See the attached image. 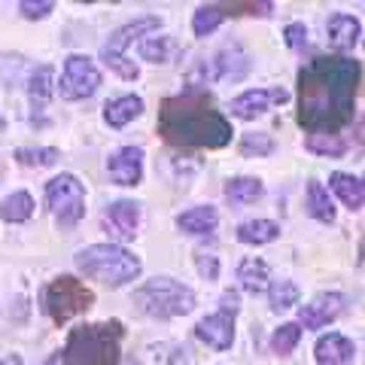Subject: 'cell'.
<instances>
[{"instance_id": "cell-14", "label": "cell", "mask_w": 365, "mask_h": 365, "mask_svg": "<svg viewBox=\"0 0 365 365\" xmlns=\"http://www.w3.org/2000/svg\"><path fill=\"white\" fill-rule=\"evenodd\" d=\"M314 356L319 365H353L356 359V347H353V341L338 335V332H329L317 341L314 347Z\"/></svg>"}, {"instance_id": "cell-28", "label": "cell", "mask_w": 365, "mask_h": 365, "mask_svg": "<svg viewBox=\"0 0 365 365\" xmlns=\"http://www.w3.org/2000/svg\"><path fill=\"white\" fill-rule=\"evenodd\" d=\"M225 13L220 9V4H210V6H198V13L192 16V31L195 37H210V34L222 25Z\"/></svg>"}, {"instance_id": "cell-4", "label": "cell", "mask_w": 365, "mask_h": 365, "mask_svg": "<svg viewBox=\"0 0 365 365\" xmlns=\"http://www.w3.org/2000/svg\"><path fill=\"white\" fill-rule=\"evenodd\" d=\"M76 268L86 274V277H95L107 287L119 289L125 283H131L140 277V259L134 253H128L125 247H116V244H91L86 250L76 253Z\"/></svg>"}, {"instance_id": "cell-15", "label": "cell", "mask_w": 365, "mask_h": 365, "mask_svg": "<svg viewBox=\"0 0 365 365\" xmlns=\"http://www.w3.org/2000/svg\"><path fill=\"white\" fill-rule=\"evenodd\" d=\"M326 34H329V46H332L335 52H350L353 46L359 43L362 25H359V19H353L347 13H332L329 16Z\"/></svg>"}, {"instance_id": "cell-5", "label": "cell", "mask_w": 365, "mask_h": 365, "mask_svg": "<svg viewBox=\"0 0 365 365\" xmlns=\"http://www.w3.org/2000/svg\"><path fill=\"white\" fill-rule=\"evenodd\" d=\"M134 299L143 314H150L155 319H174V317H186L195 311V292L170 277L146 280L143 287L134 292Z\"/></svg>"}, {"instance_id": "cell-32", "label": "cell", "mask_w": 365, "mask_h": 365, "mask_svg": "<svg viewBox=\"0 0 365 365\" xmlns=\"http://www.w3.org/2000/svg\"><path fill=\"white\" fill-rule=\"evenodd\" d=\"M241 153L244 155H271L274 153V140L268 134H244L241 137Z\"/></svg>"}, {"instance_id": "cell-37", "label": "cell", "mask_w": 365, "mask_h": 365, "mask_svg": "<svg viewBox=\"0 0 365 365\" xmlns=\"http://www.w3.org/2000/svg\"><path fill=\"white\" fill-rule=\"evenodd\" d=\"M0 131H4V116H0Z\"/></svg>"}, {"instance_id": "cell-26", "label": "cell", "mask_w": 365, "mask_h": 365, "mask_svg": "<svg viewBox=\"0 0 365 365\" xmlns=\"http://www.w3.org/2000/svg\"><path fill=\"white\" fill-rule=\"evenodd\" d=\"M304 146L317 155H329V158H341L347 153V140L341 134H307Z\"/></svg>"}, {"instance_id": "cell-36", "label": "cell", "mask_w": 365, "mask_h": 365, "mask_svg": "<svg viewBox=\"0 0 365 365\" xmlns=\"http://www.w3.org/2000/svg\"><path fill=\"white\" fill-rule=\"evenodd\" d=\"M198 268H201V274L204 277H216V256H204V253H198Z\"/></svg>"}, {"instance_id": "cell-25", "label": "cell", "mask_w": 365, "mask_h": 365, "mask_svg": "<svg viewBox=\"0 0 365 365\" xmlns=\"http://www.w3.org/2000/svg\"><path fill=\"white\" fill-rule=\"evenodd\" d=\"M31 213H34V198L28 192H13V195L4 198V204H0V220H6V222H25L31 220Z\"/></svg>"}, {"instance_id": "cell-11", "label": "cell", "mask_w": 365, "mask_h": 365, "mask_svg": "<svg viewBox=\"0 0 365 365\" xmlns=\"http://www.w3.org/2000/svg\"><path fill=\"white\" fill-rule=\"evenodd\" d=\"M289 101V91L274 86V88H250L244 95H237L232 101V113L237 119H256L262 116L265 110H271L274 104H287Z\"/></svg>"}, {"instance_id": "cell-6", "label": "cell", "mask_w": 365, "mask_h": 365, "mask_svg": "<svg viewBox=\"0 0 365 365\" xmlns=\"http://www.w3.org/2000/svg\"><path fill=\"white\" fill-rule=\"evenodd\" d=\"M91 302H95V292H91L83 280L71 277V274H61V277H55L49 287L43 289V307L46 314L52 317V323H67V319H73L76 314H86Z\"/></svg>"}, {"instance_id": "cell-3", "label": "cell", "mask_w": 365, "mask_h": 365, "mask_svg": "<svg viewBox=\"0 0 365 365\" xmlns=\"http://www.w3.org/2000/svg\"><path fill=\"white\" fill-rule=\"evenodd\" d=\"M122 335H125V329L119 319L76 326L71 329L67 344L58 356L64 365H116Z\"/></svg>"}, {"instance_id": "cell-23", "label": "cell", "mask_w": 365, "mask_h": 365, "mask_svg": "<svg viewBox=\"0 0 365 365\" xmlns=\"http://www.w3.org/2000/svg\"><path fill=\"white\" fill-rule=\"evenodd\" d=\"M280 235V225L271 222V220H250V222H241L237 225V241L241 244H271L274 237Z\"/></svg>"}, {"instance_id": "cell-10", "label": "cell", "mask_w": 365, "mask_h": 365, "mask_svg": "<svg viewBox=\"0 0 365 365\" xmlns=\"http://www.w3.org/2000/svg\"><path fill=\"white\" fill-rule=\"evenodd\" d=\"M344 307H347V295L344 292H319L311 304H302L299 326H304V329H323V326L332 323V319H338Z\"/></svg>"}, {"instance_id": "cell-12", "label": "cell", "mask_w": 365, "mask_h": 365, "mask_svg": "<svg viewBox=\"0 0 365 365\" xmlns=\"http://www.w3.org/2000/svg\"><path fill=\"white\" fill-rule=\"evenodd\" d=\"M107 170L116 186H137L143 177V150L122 146V150H116L107 158Z\"/></svg>"}, {"instance_id": "cell-21", "label": "cell", "mask_w": 365, "mask_h": 365, "mask_svg": "<svg viewBox=\"0 0 365 365\" xmlns=\"http://www.w3.org/2000/svg\"><path fill=\"white\" fill-rule=\"evenodd\" d=\"M265 195V186H262V180L256 177H235L225 182V198L237 204V207H244V204H253Z\"/></svg>"}, {"instance_id": "cell-30", "label": "cell", "mask_w": 365, "mask_h": 365, "mask_svg": "<svg viewBox=\"0 0 365 365\" xmlns=\"http://www.w3.org/2000/svg\"><path fill=\"white\" fill-rule=\"evenodd\" d=\"M302 341V326L299 323H283L277 332L271 335V350L277 353V356H289V353L299 347Z\"/></svg>"}, {"instance_id": "cell-9", "label": "cell", "mask_w": 365, "mask_h": 365, "mask_svg": "<svg viewBox=\"0 0 365 365\" xmlns=\"http://www.w3.org/2000/svg\"><path fill=\"white\" fill-rule=\"evenodd\" d=\"M98 86H101V71L86 55H71L64 61V71L58 79V91L64 101H86L95 95Z\"/></svg>"}, {"instance_id": "cell-34", "label": "cell", "mask_w": 365, "mask_h": 365, "mask_svg": "<svg viewBox=\"0 0 365 365\" xmlns=\"http://www.w3.org/2000/svg\"><path fill=\"white\" fill-rule=\"evenodd\" d=\"M283 37H287L289 49H304L307 46V28L302 25V21H292V25H287V31H283Z\"/></svg>"}, {"instance_id": "cell-29", "label": "cell", "mask_w": 365, "mask_h": 365, "mask_svg": "<svg viewBox=\"0 0 365 365\" xmlns=\"http://www.w3.org/2000/svg\"><path fill=\"white\" fill-rule=\"evenodd\" d=\"M268 302H271L274 311H287V307L299 304V287H295L292 280H271Z\"/></svg>"}, {"instance_id": "cell-35", "label": "cell", "mask_w": 365, "mask_h": 365, "mask_svg": "<svg viewBox=\"0 0 365 365\" xmlns=\"http://www.w3.org/2000/svg\"><path fill=\"white\" fill-rule=\"evenodd\" d=\"M21 9V16L25 19H46L55 9V4L52 0H40V4H34V0H25V4L19 6Z\"/></svg>"}, {"instance_id": "cell-22", "label": "cell", "mask_w": 365, "mask_h": 365, "mask_svg": "<svg viewBox=\"0 0 365 365\" xmlns=\"http://www.w3.org/2000/svg\"><path fill=\"white\" fill-rule=\"evenodd\" d=\"M237 280H241L244 292L259 295L262 289H268V265L262 259L250 256V259H244L241 265H237Z\"/></svg>"}, {"instance_id": "cell-38", "label": "cell", "mask_w": 365, "mask_h": 365, "mask_svg": "<svg viewBox=\"0 0 365 365\" xmlns=\"http://www.w3.org/2000/svg\"><path fill=\"white\" fill-rule=\"evenodd\" d=\"M0 365H13V362H0Z\"/></svg>"}, {"instance_id": "cell-16", "label": "cell", "mask_w": 365, "mask_h": 365, "mask_svg": "<svg viewBox=\"0 0 365 365\" xmlns=\"http://www.w3.org/2000/svg\"><path fill=\"white\" fill-rule=\"evenodd\" d=\"M104 222L113 228V235L122 237V241H131L137 235V225H140V207L134 201H113L107 213H104Z\"/></svg>"}, {"instance_id": "cell-13", "label": "cell", "mask_w": 365, "mask_h": 365, "mask_svg": "<svg viewBox=\"0 0 365 365\" xmlns=\"http://www.w3.org/2000/svg\"><path fill=\"white\" fill-rule=\"evenodd\" d=\"M195 335L204 341V344H210L213 350H228L235 341V314L216 311L210 317H204L195 329Z\"/></svg>"}, {"instance_id": "cell-18", "label": "cell", "mask_w": 365, "mask_h": 365, "mask_svg": "<svg viewBox=\"0 0 365 365\" xmlns=\"http://www.w3.org/2000/svg\"><path fill=\"white\" fill-rule=\"evenodd\" d=\"M143 113V98L137 95H122L116 101H110V104L104 107V119L110 128H125L128 122H134L137 116Z\"/></svg>"}, {"instance_id": "cell-31", "label": "cell", "mask_w": 365, "mask_h": 365, "mask_svg": "<svg viewBox=\"0 0 365 365\" xmlns=\"http://www.w3.org/2000/svg\"><path fill=\"white\" fill-rule=\"evenodd\" d=\"M16 158L28 168H49L58 162V150H55V146H37V150L21 146V150H16Z\"/></svg>"}, {"instance_id": "cell-33", "label": "cell", "mask_w": 365, "mask_h": 365, "mask_svg": "<svg viewBox=\"0 0 365 365\" xmlns=\"http://www.w3.org/2000/svg\"><path fill=\"white\" fill-rule=\"evenodd\" d=\"M220 9H222V13L228 9L232 16H271L274 13V4H225Z\"/></svg>"}, {"instance_id": "cell-17", "label": "cell", "mask_w": 365, "mask_h": 365, "mask_svg": "<svg viewBox=\"0 0 365 365\" xmlns=\"http://www.w3.org/2000/svg\"><path fill=\"white\" fill-rule=\"evenodd\" d=\"M216 222H220V213L213 204H201V207H192L177 216V228L186 235H207L216 228Z\"/></svg>"}, {"instance_id": "cell-24", "label": "cell", "mask_w": 365, "mask_h": 365, "mask_svg": "<svg viewBox=\"0 0 365 365\" xmlns=\"http://www.w3.org/2000/svg\"><path fill=\"white\" fill-rule=\"evenodd\" d=\"M307 210H311V216L319 222H335V204L319 180L307 182Z\"/></svg>"}, {"instance_id": "cell-1", "label": "cell", "mask_w": 365, "mask_h": 365, "mask_svg": "<svg viewBox=\"0 0 365 365\" xmlns=\"http://www.w3.org/2000/svg\"><path fill=\"white\" fill-rule=\"evenodd\" d=\"M359 91V61L326 55L299 71V125L311 134H338L353 119Z\"/></svg>"}, {"instance_id": "cell-20", "label": "cell", "mask_w": 365, "mask_h": 365, "mask_svg": "<svg viewBox=\"0 0 365 365\" xmlns=\"http://www.w3.org/2000/svg\"><path fill=\"white\" fill-rule=\"evenodd\" d=\"M329 189H332L350 210H362V204H365V186H362L359 177L341 174V170H338V174L329 177Z\"/></svg>"}, {"instance_id": "cell-8", "label": "cell", "mask_w": 365, "mask_h": 365, "mask_svg": "<svg viewBox=\"0 0 365 365\" xmlns=\"http://www.w3.org/2000/svg\"><path fill=\"white\" fill-rule=\"evenodd\" d=\"M46 204L61 228H73L86 216V186L73 174H58L46 182Z\"/></svg>"}, {"instance_id": "cell-7", "label": "cell", "mask_w": 365, "mask_h": 365, "mask_svg": "<svg viewBox=\"0 0 365 365\" xmlns=\"http://www.w3.org/2000/svg\"><path fill=\"white\" fill-rule=\"evenodd\" d=\"M158 28H162V19L158 16H140V19L128 21V25H122L119 31H113L110 40L104 43V49H101V61H104L107 67H113L122 79H137L140 71H137L134 61H128L125 49H128L134 40H140V37H146V34H153Z\"/></svg>"}, {"instance_id": "cell-2", "label": "cell", "mask_w": 365, "mask_h": 365, "mask_svg": "<svg viewBox=\"0 0 365 365\" xmlns=\"http://www.w3.org/2000/svg\"><path fill=\"white\" fill-rule=\"evenodd\" d=\"M158 134L180 150H222L235 131L204 91H186L162 101Z\"/></svg>"}, {"instance_id": "cell-19", "label": "cell", "mask_w": 365, "mask_h": 365, "mask_svg": "<svg viewBox=\"0 0 365 365\" xmlns=\"http://www.w3.org/2000/svg\"><path fill=\"white\" fill-rule=\"evenodd\" d=\"M52 86H55V71H52V67H49V64L34 67V73H31V79H28V98H31V107L37 110V113L49 107Z\"/></svg>"}, {"instance_id": "cell-27", "label": "cell", "mask_w": 365, "mask_h": 365, "mask_svg": "<svg viewBox=\"0 0 365 365\" xmlns=\"http://www.w3.org/2000/svg\"><path fill=\"white\" fill-rule=\"evenodd\" d=\"M177 52V46L170 37H143L140 40V58L153 61V64H165L170 61V55Z\"/></svg>"}]
</instances>
